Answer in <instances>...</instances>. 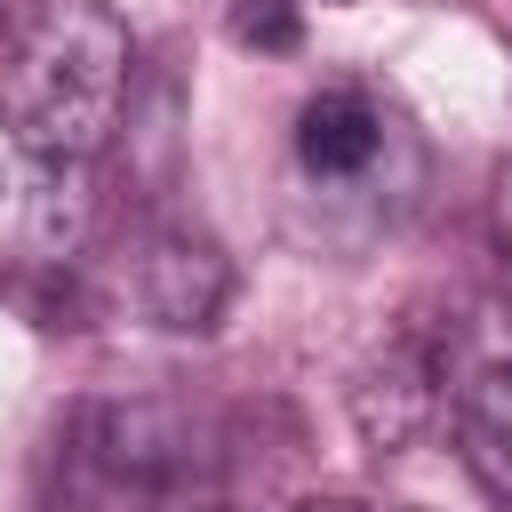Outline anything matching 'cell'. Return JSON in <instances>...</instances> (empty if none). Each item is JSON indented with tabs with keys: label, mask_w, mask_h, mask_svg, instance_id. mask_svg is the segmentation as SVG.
<instances>
[{
	"label": "cell",
	"mask_w": 512,
	"mask_h": 512,
	"mask_svg": "<svg viewBox=\"0 0 512 512\" xmlns=\"http://www.w3.org/2000/svg\"><path fill=\"white\" fill-rule=\"evenodd\" d=\"M88 232V168L0 136V272H48Z\"/></svg>",
	"instance_id": "obj_3"
},
{
	"label": "cell",
	"mask_w": 512,
	"mask_h": 512,
	"mask_svg": "<svg viewBox=\"0 0 512 512\" xmlns=\"http://www.w3.org/2000/svg\"><path fill=\"white\" fill-rule=\"evenodd\" d=\"M72 488L88 512H192L208 488V448L184 408L112 400L72 424Z\"/></svg>",
	"instance_id": "obj_2"
},
{
	"label": "cell",
	"mask_w": 512,
	"mask_h": 512,
	"mask_svg": "<svg viewBox=\"0 0 512 512\" xmlns=\"http://www.w3.org/2000/svg\"><path fill=\"white\" fill-rule=\"evenodd\" d=\"M456 448L488 496H512V360L480 368L456 392Z\"/></svg>",
	"instance_id": "obj_6"
},
{
	"label": "cell",
	"mask_w": 512,
	"mask_h": 512,
	"mask_svg": "<svg viewBox=\"0 0 512 512\" xmlns=\"http://www.w3.org/2000/svg\"><path fill=\"white\" fill-rule=\"evenodd\" d=\"M336 8H344V0H336Z\"/></svg>",
	"instance_id": "obj_11"
},
{
	"label": "cell",
	"mask_w": 512,
	"mask_h": 512,
	"mask_svg": "<svg viewBox=\"0 0 512 512\" xmlns=\"http://www.w3.org/2000/svg\"><path fill=\"white\" fill-rule=\"evenodd\" d=\"M224 32H232L240 48H256V56H296V48H304V16H296V0H232Z\"/></svg>",
	"instance_id": "obj_7"
},
{
	"label": "cell",
	"mask_w": 512,
	"mask_h": 512,
	"mask_svg": "<svg viewBox=\"0 0 512 512\" xmlns=\"http://www.w3.org/2000/svg\"><path fill=\"white\" fill-rule=\"evenodd\" d=\"M128 96V24L104 0H40L0 64V136L88 168Z\"/></svg>",
	"instance_id": "obj_1"
},
{
	"label": "cell",
	"mask_w": 512,
	"mask_h": 512,
	"mask_svg": "<svg viewBox=\"0 0 512 512\" xmlns=\"http://www.w3.org/2000/svg\"><path fill=\"white\" fill-rule=\"evenodd\" d=\"M488 232H496V256L512 264V152H504L496 176H488Z\"/></svg>",
	"instance_id": "obj_8"
},
{
	"label": "cell",
	"mask_w": 512,
	"mask_h": 512,
	"mask_svg": "<svg viewBox=\"0 0 512 512\" xmlns=\"http://www.w3.org/2000/svg\"><path fill=\"white\" fill-rule=\"evenodd\" d=\"M384 152H392V112L368 88H320L296 112V168L328 192H360Z\"/></svg>",
	"instance_id": "obj_5"
},
{
	"label": "cell",
	"mask_w": 512,
	"mask_h": 512,
	"mask_svg": "<svg viewBox=\"0 0 512 512\" xmlns=\"http://www.w3.org/2000/svg\"><path fill=\"white\" fill-rule=\"evenodd\" d=\"M400 512H424V504H400Z\"/></svg>",
	"instance_id": "obj_10"
},
{
	"label": "cell",
	"mask_w": 512,
	"mask_h": 512,
	"mask_svg": "<svg viewBox=\"0 0 512 512\" xmlns=\"http://www.w3.org/2000/svg\"><path fill=\"white\" fill-rule=\"evenodd\" d=\"M296 512H360V504H344V496H312V504H296Z\"/></svg>",
	"instance_id": "obj_9"
},
{
	"label": "cell",
	"mask_w": 512,
	"mask_h": 512,
	"mask_svg": "<svg viewBox=\"0 0 512 512\" xmlns=\"http://www.w3.org/2000/svg\"><path fill=\"white\" fill-rule=\"evenodd\" d=\"M136 304L168 336H208L232 304V256L192 224H160L136 248Z\"/></svg>",
	"instance_id": "obj_4"
}]
</instances>
